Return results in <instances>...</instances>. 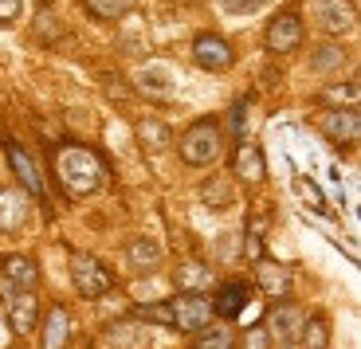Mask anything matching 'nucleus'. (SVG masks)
Segmentation results:
<instances>
[{
    "mask_svg": "<svg viewBox=\"0 0 361 349\" xmlns=\"http://www.w3.org/2000/svg\"><path fill=\"white\" fill-rule=\"evenodd\" d=\"M240 349H275V341H271V333H267V326H252V330H244L240 333Z\"/></svg>",
    "mask_w": 361,
    "mask_h": 349,
    "instance_id": "obj_30",
    "label": "nucleus"
},
{
    "mask_svg": "<svg viewBox=\"0 0 361 349\" xmlns=\"http://www.w3.org/2000/svg\"><path fill=\"white\" fill-rule=\"evenodd\" d=\"M267 0H220V8L224 12H235V16H244V12H255V8H263Z\"/></svg>",
    "mask_w": 361,
    "mask_h": 349,
    "instance_id": "obj_33",
    "label": "nucleus"
},
{
    "mask_svg": "<svg viewBox=\"0 0 361 349\" xmlns=\"http://www.w3.org/2000/svg\"><path fill=\"white\" fill-rule=\"evenodd\" d=\"M27 216H32V192H24L20 185H4V188H0V232H4V235L24 232Z\"/></svg>",
    "mask_w": 361,
    "mask_h": 349,
    "instance_id": "obj_12",
    "label": "nucleus"
},
{
    "mask_svg": "<svg viewBox=\"0 0 361 349\" xmlns=\"http://www.w3.org/2000/svg\"><path fill=\"white\" fill-rule=\"evenodd\" d=\"M318 130L334 145H353L361 142V110L357 106H330L318 118Z\"/></svg>",
    "mask_w": 361,
    "mask_h": 349,
    "instance_id": "obj_10",
    "label": "nucleus"
},
{
    "mask_svg": "<svg viewBox=\"0 0 361 349\" xmlns=\"http://www.w3.org/2000/svg\"><path fill=\"white\" fill-rule=\"evenodd\" d=\"M71 287L79 298H102L114 290V271L90 251H71Z\"/></svg>",
    "mask_w": 361,
    "mask_h": 349,
    "instance_id": "obj_4",
    "label": "nucleus"
},
{
    "mask_svg": "<svg viewBox=\"0 0 361 349\" xmlns=\"http://www.w3.org/2000/svg\"><path fill=\"white\" fill-rule=\"evenodd\" d=\"M134 134H137V145H142L145 153H161L173 145V130L169 122H161L157 114H142L134 125Z\"/></svg>",
    "mask_w": 361,
    "mask_h": 349,
    "instance_id": "obj_20",
    "label": "nucleus"
},
{
    "mask_svg": "<svg viewBox=\"0 0 361 349\" xmlns=\"http://www.w3.org/2000/svg\"><path fill=\"white\" fill-rule=\"evenodd\" d=\"M82 4H87L90 16H99V20H122L137 0H82Z\"/></svg>",
    "mask_w": 361,
    "mask_h": 349,
    "instance_id": "obj_27",
    "label": "nucleus"
},
{
    "mask_svg": "<svg viewBox=\"0 0 361 349\" xmlns=\"http://www.w3.org/2000/svg\"><path fill=\"white\" fill-rule=\"evenodd\" d=\"M298 349H330V318L326 314H310L307 326H302V338Z\"/></svg>",
    "mask_w": 361,
    "mask_h": 349,
    "instance_id": "obj_26",
    "label": "nucleus"
},
{
    "mask_svg": "<svg viewBox=\"0 0 361 349\" xmlns=\"http://www.w3.org/2000/svg\"><path fill=\"white\" fill-rule=\"evenodd\" d=\"M102 345L106 349H149V326L142 318H114L102 330Z\"/></svg>",
    "mask_w": 361,
    "mask_h": 349,
    "instance_id": "obj_13",
    "label": "nucleus"
},
{
    "mask_svg": "<svg viewBox=\"0 0 361 349\" xmlns=\"http://www.w3.org/2000/svg\"><path fill=\"white\" fill-rule=\"evenodd\" d=\"M134 90H137V94H145V99H154V102L173 99V71H169V67H161V63H149V67L137 71Z\"/></svg>",
    "mask_w": 361,
    "mask_h": 349,
    "instance_id": "obj_19",
    "label": "nucleus"
},
{
    "mask_svg": "<svg viewBox=\"0 0 361 349\" xmlns=\"http://www.w3.org/2000/svg\"><path fill=\"white\" fill-rule=\"evenodd\" d=\"M75 333V318L63 302H51L44 314V326H39V345L44 349H67Z\"/></svg>",
    "mask_w": 361,
    "mask_h": 349,
    "instance_id": "obj_14",
    "label": "nucleus"
},
{
    "mask_svg": "<svg viewBox=\"0 0 361 349\" xmlns=\"http://www.w3.org/2000/svg\"><path fill=\"white\" fill-rule=\"evenodd\" d=\"M235 240H240V235H220V259L224 263H232L235 255H240V243Z\"/></svg>",
    "mask_w": 361,
    "mask_h": 349,
    "instance_id": "obj_34",
    "label": "nucleus"
},
{
    "mask_svg": "<svg viewBox=\"0 0 361 349\" xmlns=\"http://www.w3.org/2000/svg\"><path fill=\"white\" fill-rule=\"evenodd\" d=\"M244 125H247V102H235V110H232V130L240 134V142H244Z\"/></svg>",
    "mask_w": 361,
    "mask_h": 349,
    "instance_id": "obj_35",
    "label": "nucleus"
},
{
    "mask_svg": "<svg viewBox=\"0 0 361 349\" xmlns=\"http://www.w3.org/2000/svg\"><path fill=\"white\" fill-rule=\"evenodd\" d=\"M255 287L267 298H275V302H279V298H290V290H295V271H287L283 263L263 255V259L255 263Z\"/></svg>",
    "mask_w": 361,
    "mask_h": 349,
    "instance_id": "obj_16",
    "label": "nucleus"
},
{
    "mask_svg": "<svg viewBox=\"0 0 361 349\" xmlns=\"http://www.w3.org/2000/svg\"><path fill=\"white\" fill-rule=\"evenodd\" d=\"M55 180L67 197H94L106 185V165L87 145H59L55 149Z\"/></svg>",
    "mask_w": 361,
    "mask_h": 349,
    "instance_id": "obj_1",
    "label": "nucleus"
},
{
    "mask_svg": "<svg viewBox=\"0 0 361 349\" xmlns=\"http://www.w3.org/2000/svg\"><path fill=\"white\" fill-rule=\"evenodd\" d=\"M353 87H357V90H361V71H357V75H353Z\"/></svg>",
    "mask_w": 361,
    "mask_h": 349,
    "instance_id": "obj_36",
    "label": "nucleus"
},
{
    "mask_svg": "<svg viewBox=\"0 0 361 349\" xmlns=\"http://www.w3.org/2000/svg\"><path fill=\"white\" fill-rule=\"evenodd\" d=\"M102 90H106L110 99L122 106V102H130V94H134V87H126V82L118 79V75H102Z\"/></svg>",
    "mask_w": 361,
    "mask_h": 349,
    "instance_id": "obj_31",
    "label": "nucleus"
},
{
    "mask_svg": "<svg viewBox=\"0 0 361 349\" xmlns=\"http://www.w3.org/2000/svg\"><path fill=\"white\" fill-rule=\"evenodd\" d=\"M345 63H350V55L338 44H318L314 51H310V71L314 75H338Z\"/></svg>",
    "mask_w": 361,
    "mask_h": 349,
    "instance_id": "obj_25",
    "label": "nucleus"
},
{
    "mask_svg": "<svg viewBox=\"0 0 361 349\" xmlns=\"http://www.w3.org/2000/svg\"><path fill=\"white\" fill-rule=\"evenodd\" d=\"M200 204L212 208V212H224V208L235 204V177H204L200 185Z\"/></svg>",
    "mask_w": 361,
    "mask_h": 349,
    "instance_id": "obj_22",
    "label": "nucleus"
},
{
    "mask_svg": "<svg viewBox=\"0 0 361 349\" xmlns=\"http://www.w3.org/2000/svg\"><path fill=\"white\" fill-rule=\"evenodd\" d=\"M232 177L244 180V185H259V180H267V157H263V149L255 142H240L232 153Z\"/></svg>",
    "mask_w": 361,
    "mask_h": 349,
    "instance_id": "obj_17",
    "label": "nucleus"
},
{
    "mask_svg": "<svg viewBox=\"0 0 361 349\" xmlns=\"http://www.w3.org/2000/svg\"><path fill=\"white\" fill-rule=\"evenodd\" d=\"M192 349H240V333L228 322H212L200 333H192Z\"/></svg>",
    "mask_w": 361,
    "mask_h": 349,
    "instance_id": "obj_24",
    "label": "nucleus"
},
{
    "mask_svg": "<svg viewBox=\"0 0 361 349\" xmlns=\"http://www.w3.org/2000/svg\"><path fill=\"white\" fill-rule=\"evenodd\" d=\"M307 39V24H302V12L298 8H279L267 20V32H263V47L271 55H290L302 47Z\"/></svg>",
    "mask_w": 361,
    "mask_h": 349,
    "instance_id": "obj_5",
    "label": "nucleus"
},
{
    "mask_svg": "<svg viewBox=\"0 0 361 349\" xmlns=\"http://www.w3.org/2000/svg\"><path fill=\"white\" fill-rule=\"evenodd\" d=\"M169 310H173V330L180 333H200L204 326L216 322V306H212L208 290H177L169 298Z\"/></svg>",
    "mask_w": 361,
    "mask_h": 349,
    "instance_id": "obj_3",
    "label": "nucleus"
},
{
    "mask_svg": "<svg viewBox=\"0 0 361 349\" xmlns=\"http://www.w3.org/2000/svg\"><path fill=\"white\" fill-rule=\"evenodd\" d=\"M212 283H216V275H212V267L200 263V259H185L173 271V287L177 290H208Z\"/></svg>",
    "mask_w": 361,
    "mask_h": 349,
    "instance_id": "obj_23",
    "label": "nucleus"
},
{
    "mask_svg": "<svg viewBox=\"0 0 361 349\" xmlns=\"http://www.w3.org/2000/svg\"><path fill=\"white\" fill-rule=\"evenodd\" d=\"M4 310H8V326L20 341L32 338L39 330V295L36 290H16V295H4Z\"/></svg>",
    "mask_w": 361,
    "mask_h": 349,
    "instance_id": "obj_9",
    "label": "nucleus"
},
{
    "mask_svg": "<svg viewBox=\"0 0 361 349\" xmlns=\"http://www.w3.org/2000/svg\"><path fill=\"white\" fill-rule=\"evenodd\" d=\"M357 24H361V8H357Z\"/></svg>",
    "mask_w": 361,
    "mask_h": 349,
    "instance_id": "obj_37",
    "label": "nucleus"
},
{
    "mask_svg": "<svg viewBox=\"0 0 361 349\" xmlns=\"http://www.w3.org/2000/svg\"><path fill=\"white\" fill-rule=\"evenodd\" d=\"M161 259H165V251H161V243L157 240H149V235H137V240H130L126 243V263H130V271H157L161 267Z\"/></svg>",
    "mask_w": 361,
    "mask_h": 349,
    "instance_id": "obj_21",
    "label": "nucleus"
},
{
    "mask_svg": "<svg viewBox=\"0 0 361 349\" xmlns=\"http://www.w3.org/2000/svg\"><path fill=\"white\" fill-rule=\"evenodd\" d=\"M177 153L189 169H204V165L220 161V153H224V125L216 118H197V122H189L177 137Z\"/></svg>",
    "mask_w": 361,
    "mask_h": 349,
    "instance_id": "obj_2",
    "label": "nucleus"
},
{
    "mask_svg": "<svg viewBox=\"0 0 361 349\" xmlns=\"http://www.w3.org/2000/svg\"><path fill=\"white\" fill-rule=\"evenodd\" d=\"M310 12H314V24L322 27L326 36H345L357 24L353 0H310Z\"/></svg>",
    "mask_w": 361,
    "mask_h": 349,
    "instance_id": "obj_11",
    "label": "nucleus"
},
{
    "mask_svg": "<svg viewBox=\"0 0 361 349\" xmlns=\"http://www.w3.org/2000/svg\"><path fill=\"white\" fill-rule=\"evenodd\" d=\"M59 36H63L59 20H55L51 12H39V16H36V39H39V44H55Z\"/></svg>",
    "mask_w": 361,
    "mask_h": 349,
    "instance_id": "obj_29",
    "label": "nucleus"
},
{
    "mask_svg": "<svg viewBox=\"0 0 361 349\" xmlns=\"http://www.w3.org/2000/svg\"><path fill=\"white\" fill-rule=\"evenodd\" d=\"M134 318H142V322H157V326H173V310L169 302H145L134 310Z\"/></svg>",
    "mask_w": 361,
    "mask_h": 349,
    "instance_id": "obj_28",
    "label": "nucleus"
},
{
    "mask_svg": "<svg viewBox=\"0 0 361 349\" xmlns=\"http://www.w3.org/2000/svg\"><path fill=\"white\" fill-rule=\"evenodd\" d=\"M307 318L310 314L302 310L298 302H290V298H279V302L267 310V333H271V341H275V349H287V345H298V338H302V326H307Z\"/></svg>",
    "mask_w": 361,
    "mask_h": 349,
    "instance_id": "obj_6",
    "label": "nucleus"
},
{
    "mask_svg": "<svg viewBox=\"0 0 361 349\" xmlns=\"http://www.w3.org/2000/svg\"><path fill=\"white\" fill-rule=\"evenodd\" d=\"M247 298H252V287L247 283H240V278H228V283H220L216 295H212V306H216V318L220 322H232V318H240L247 306Z\"/></svg>",
    "mask_w": 361,
    "mask_h": 349,
    "instance_id": "obj_18",
    "label": "nucleus"
},
{
    "mask_svg": "<svg viewBox=\"0 0 361 349\" xmlns=\"http://www.w3.org/2000/svg\"><path fill=\"white\" fill-rule=\"evenodd\" d=\"M24 16V0H0V27H12Z\"/></svg>",
    "mask_w": 361,
    "mask_h": 349,
    "instance_id": "obj_32",
    "label": "nucleus"
},
{
    "mask_svg": "<svg viewBox=\"0 0 361 349\" xmlns=\"http://www.w3.org/2000/svg\"><path fill=\"white\" fill-rule=\"evenodd\" d=\"M192 63H197L200 71L220 75V71H228V67L235 63V51H232V44H228L220 32H200V36L192 39Z\"/></svg>",
    "mask_w": 361,
    "mask_h": 349,
    "instance_id": "obj_8",
    "label": "nucleus"
},
{
    "mask_svg": "<svg viewBox=\"0 0 361 349\" xmlns=\"http://www.w3.org/2000/svg\"><path fill=\"white\" fill-rule=\"evenodd\" d=\"M4 153H8V169H12V177H16V185L24 188V192H32V197H44V173H39V165L27 157L24 145L4 142Z\"/></svg>",
    "mask_w": 361,
    "mask_h": 349,
    "instance_id": "obj_15",
    "label": "nucleus"
},
{
    "mask_svg": "<svg viewBox=\"0 0 361 349\" xmlns=\"http://www.w3.org/2000/svg\"><path fill=\"white\" fill-rule=\"evenodd\" d=\"M0 283H4V295H16V290H36L39 287V263L24 251H4L0 255Z\"/></svg>",
    "mask_w": 361,
    "mask_h": 349,
    "instance_id": "obj_7",
    "label": "nucleus"
}]
</instances>
